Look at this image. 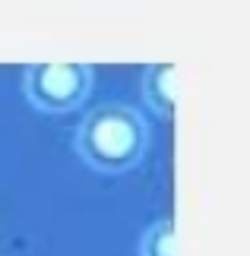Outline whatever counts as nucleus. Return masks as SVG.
I'll list each match as a JSON object with an SVG mask.
<instances>
[{
	"instance_id": "f03ea898",
	"label": "nucleus",
	"mask_w": 250,
	"mask_h": 256,
	"mask_svg": "<svg viewBox=\"0 0 250 256\" xmlns=\"http://www.w3.org/2000/svg\"><path fill=\"white\" fill-rule=\"evenodd\" d=\"M92 86L89 64H35L26 70V95L38 111L67 114L83 104Z\"/></svg>"
},
{
	"instance_id": "7ed1b4c3",
	"label": "nucleus",
	"mask_w": 250,
	"mask_h": 256,
	"mask_svg": "<svg viewBox=\"0 0 250 256\" xmlns=\"http://www.w3.org/2000/svg\"><path fill=\"white\" fill-rule=\"evenodd\" d=\"M143 95L149 108L165 117V120H171L174 117V108H177V66L174 64H152L146 66L143 73Z\"/></svg>"
},
{
	"instance_id": "f257e3e1",
	"label": "nucleus",
	"mask_w": 250,
	"mask_h": 256,
	"mask_svg": "<svg viewBox=\"0 0 250 256\" xmlns=\"http://www.w3.org/2000/svg\"><path fill=\"white\" fill-rule=\"evenodd\" d=\"M149 130L133 108L98 104L76 130V152L89 168L102 174H124L146 155Z\"/></svg>"
},
{
	"instance_id": "20e7f679",
	"label": "nucleus",
	"mask_w": 250,
	"mask_h": 256,
	"mask_svg": "<svg viewBox=\"0 0 250 256\" xmlns=\"http://www.w3.org/2000/svg\"><path fill=\"white\" fill-rule=\"evenodd\" d=\"M139 256H174V224L171 218H158L146 228L139 240Z\"/></svg>"
}]
</instances>
